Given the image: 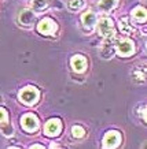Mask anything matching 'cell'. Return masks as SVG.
Returning <instances> with one entry per match:
<instances>
[{
  "mask_svg": "<svg viewBox=\"0 0 147 149\" xmlns=\"http://www.w3.org/2000/svg\"><path fill=\"white\" fill-rule=\"evenodd\" d=\"M39 97H40V93L33 86H28L19 92V100L26 105H33L34 103H37Z\"/></svg>",
  "mask_w": 147,
  "mask_h": 149,
  "instance_id": "6da1fadb",
  "label": "cell"
},
{
  "mask_svg": "<svg viewBox=\"0 0 147 149\" xmlns=\"http://www.w3.org/2000/svg\"><path fill=\"white\" fill-rule=\"evenodd\" d=\"M21 126L28 133H34V130H37V127H39V119L33 113H26L21 119Z\"/></svg>",
  "mask_w": 147,
  "mask_h": 149,
  "instance_id": "7a4b0ae2",
  "label": "cell"
},
{
  "mask_svg": "<svg viewBox=\"0 0 147 149\" xmlns=\"http://www.w3.org/2000/svg\"><path fill=\"white\" fill-rule=\"evenodd\" d=\"M98 32L102 37H110L114 33V26H113V21L109 18H102L98 22Z\"/></svg>",
  "mask_w": 147,
  "mask_h": 149,
  "instance_id": "3957f363",
  "label": "cell"
},
{
  "mask_svg": "<svg viewBox=\"0 0 147 149\" xmlns=\"http://www.w3.org/2000/svg\"><path fill=\"white\" fill-rule=\"evenodd\" d=\"M117 52H118L120 56H122V58H128L131 55L135 52V45H133V42L128 38H125V40H121L118 41V44H117Z\"/></svg>",
  "mask_w": 147,
  "mask_h": 149,
  "instance_id": "277c9868",
  "label": "cell"
},
{
  "mask_svg": "<svg viewBox=\"0 0 147 149\" xmlns=\"http://www.w3.org/2000/svg\"><path fill=\"white\" fill-rule=\"evenodd\" d=\"M62 131V123L59 119H51L44 126V133L48 137H55Z\"/></svg>",
  "mask_w": 147,
  "mask_h": 149,
  "instance_id": "5b68a950",
  "label": "cell"
},
{
  "mask_svg": "<svg viewBox=\"0 0 147 149\" xmlns=\"http://www.w3.org/2000/svg\"><path fill=\"white\" fill-rule=\"evenodd\" d=\"M120 142H121V134L114 130L106 133L105 138H103V146L105 148H115L120 145Z\"/></svg>",
  "mask_w": 147,
  "mask_h": 149,
  "instance_id": "8992f818",
  "label": "cell"
},
{
  "mask_svg": "<svg viewBox=\"0 0 147 149\" xmlns=\"http://www.w3.org/2000/svg\"><path fill=\"white\" fill-rule=\"evenodd\" d=\"M56 23L50 18H44L41 22L37 25V30L41 33V34H54L56 32Z\"/></svg>",
  "mask_w": 147,
  "mask_h": 149,
  "instance_id": "52a82bcc",
  "label": "cell"
},
{
  "mask_svg": "<svg viewBox=\"0 0 147 149\" xmlns=\"http://www.w3.org/2000/svg\"><path fill=\"white\" fill-rule=\"evenodd\" d=\"M88 66L87 58L84 55H74L72 58V67H73L74 71L77 72H83Z\"/></svg>",
  "mask_w": 147,
  "mask_h": 149,
  "instance_id": "ba28073f",
  "label": "cell"
},
{
  "mask_svg": "<svg viewBox=\"0 0 147 149\" xmlns=\"http://www.w3.org/2000/svg\"><path fill=\"white\" fill-rule=\"evenodd\" d=\"M34 19H36V15L30 10H22L18 15L19 23L23 25V26H32L33 23H34Z\"/></svg>",
  "mask_w": 147,
  "mask_h": 149,
  "instance_id": "9c48e42d",
  "label": "cell"
},
{
  "mask_svg": "<svg viewBox=\"0 0 147 149\" xmlns=\"http://www.w3.org/2000/svg\"><path fill=\"white\" fill-rule=\"evenodd\" d=\"M110 37H106L105 44L102 45V49H101V56H103L105 59H110L111 55L114 54V45H111Z\"/></svg>",
  "mask_w": 147,
  "mask_h": 149,
  "instance_id": "30bf717a",
  "label": "cell"
},
{
  "mask_svg": "<svg viewBox=\"0 0 147 149\" xmlns=\"http://www.w3.org/2000/svg\"><path fill=\"white\" fill-rule=\"evenodd\" d=\"M117 6H118V0H99V3H98L99 10L103 13H110Z\"/></svg>",
  "mask_w": 147,
  "mask_h": 149,
  "instance_id": "8fae6325",
  "label": "cell"
},
{
  "mask_svg": "<svg viewBox=\"0 0 147 149\" xmlns=\"http://www.w3.org/2000/svg\"><path fill=\"white\" fill-rule=\"evenodd\" d=\"M81 22H83L84 27H87V29H92V27L96 25V15L91 11H88V13L83 14V18H81Z\"/></svg>",
  "mask_w": 147,
  "mask_h": 149,
  "instance_id": "7c38bea8",
  "label": "cell"
},
{
  "mask_svg": "<svg viewBox=\"0 0 147 149\" xmlns=\"http://www.w3.org/2000/svg\"><path fill=\"white\" fill-rule=\"evenodd\" d=\"M132 18L139 23H143L146 21V11L143 7H136V8L132 11Z\"/></svg>",
  "mask_w": 147,
  "mask_h": 149,
  "instance_id": "4fadbf2b",
  "label": "cell"
},
{
  "mask_svg": "<svg viewBox=\"0 0 147 149\" xmlns=\"http://www.w3.org/2000/svg\"><path fill=\"white\" fill-rule=\"evenodd\" d=\"M30 3L34 11H43L48 4V0H32Z\"/></svg>",
  "mask_w": 147,
  "mask_h": 149,
  "instance_id": "5bb4252c",
  "label": "cell"
},
{
  "mask_svg": "<svg viewBox=\"0 0 147 149\" xmlns=\"http://www.w3.org/2000/svg\"><path fill=\"white\" fill-rule=\"evenodd\" d=\"M72 136L74 138H83L85 136V130L81 126H73L72 127Z\"/></svg>",
  "mask_w": 147,
  "mask_h": 149,
  "instance_id": "9a60e30c",
  "label": "cell"
},
{
  "mask_svg": "<svg viewBox=\"0 0 147 149\" xmlns=\"http://www.w3.org/2000/svg\"><path fill=\"white\" fill-rule=\"evenodd\" d=\"M120 29H121V32L127 33V34H129V33L132 32V27H131V25H129V22L127 19H121V22H120Z\"/></svg>",
  "mask_w": 147,
  "mask_h": 149,
  "instance_id": "2e32d148",
  "label": "cell"
},
{
  "mask_svg": "<svg viewBox=\"0 0 147 149\" xmlns=\"http://www.w3.org/2000/svg\"><path fill=\"white\" fill-rule=\"evenodd\" d=\"M84 6V1L83 0H69V8L72 10H80L81 7Z\"/></svg>",
  "mask_w": 147,
  "mask_h": 149,
  "instance_id": "e0dca14e",
  "label": "cell"
},
{
  "mask_svg": "<svg viewBox=\"0 0 147 149\" xmlns=\"http://www.w3.org/2000/svg\"><path fill=\"white\" fill-rule=\"evenodd\" d=\"M8 122V113L4 108H0V123H7Z\"/></svg>",
  "mask_w": 147,
  "mask_h": 149,
  "instance_id": "ac0fdd59",
  "label": "cell"
},
{
  "mask_svg": "<svg viewBox=\"0 0 147 149\" xmlns=\"http://www.w3.org/2000/svg\"><path fill=\"white\" fill-rule=\"evenodd\" d=\"M133 75H135V77H133L135 79H138L139 82H143L144 81V77H146V72L143 71V70L142 71H138V70H136V71L133 72Z\"/></svg>",
  "mask_w": 147,
  "mask_h": 149,
  "instance_id": "d6986e66",
  "label": "cell"
},
{
  "mask_svg": "<svg viewBox=\"0 0 147 149\" xmlns=\"http://www.w3.org/2000/svg\"><path fill=\"white\" fill-rule=\"evenodd\" d=\"M43 149L44 148V146H43V145H40V144H36V145H32V149Z\"/></svg>",
  "mask_w": 147,
  "mask_h": 149,
  "instance_id": "ffe728a7",
  "label": "cell"
}]
</instances>
